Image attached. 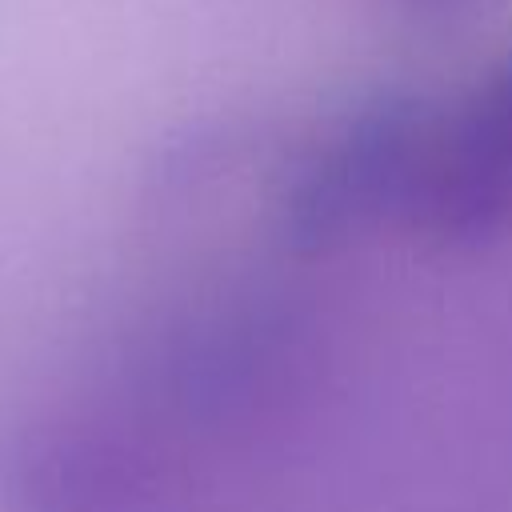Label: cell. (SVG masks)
I'll use <instances>...</instances> for the list:
<instances>
[{"label": "cell", "mask_w": 512, "mask_h": 512, "mask_svg": "<svg viewBox=\"0 0 512 512\" xmlns=\"http://www.w3.org/2000/svg\"><path fill=\"white\" fill-rule=\"evenodd\" d=\"M404 224L448 248L512 228V56L456 108H436Z\"/></svg>", "instance_id": "6da1fadb"}, {"label": "cell", "mask_w": 512, "mask_h": 512, "mask_svg": "<svg viewBox=\"0 0 512 512\" xmlns=\"http://www.w3.org/2000/svg\"><path fill=\"white\" fill-rule=\"evenodd\" d=\"M400 4L412 16H424V20H464L476 8H484L488 0H400Z\"/></svg>", "instance_id": "7a4b0ae2"}]
</instances>
